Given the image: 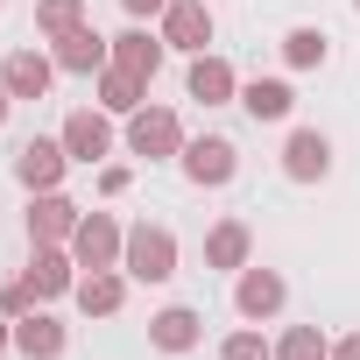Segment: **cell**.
<instances>
[{"instance_id":"obj_1","label":"cell","mask_w":360,"mask_h":360,"mask_svg":"<svg viewBox=\"0 0 360 360\" xmlns=\"http://www.w3.org/2000/svg\"><path fill=\"white\" fill-rule=\"evenodd\" d=\"M120 269L127 283H169L176 276V233L169 226H127V248H120Z\"/></svg>"},{"instance_id":"obj_2","label":"cell","mask_w":360,"mask_h":360,"mask_svg":"<svg viewBox=\"0 0 360 360\" xmlns=\"http://www.w3.org/2000/svg\"><path fill=\"white\" fill-rule=\"evenodd\" d=\"M57 141H64L71 162H106L113 155V113L106 106H78V113H64Z\"/></svg>"},{"instance_id":"obj_3","label":"cell","mask_w":360,"mask_h":360,"mask_svg":"<svg viewBox=\"0 0 360 360\" xmlns=\"http://www.w3.org/2000/svg\"><path fill=\"white\" fill-rule=\"evenodd\" d=\"M184 176L198 191H219V184H233V169H240V148L226 141V134H198V141H184Z\"/></svg>"},{"instance_id":"obj_4","label":"cell","mask_w":360,"mask_h":360,"mask_svg":"<svg viewBox=\"0 0 360 360\" xmlns=\"http://www.w3.org/2000/svg\"><path fill=\"white\" fill-rule=\"evenodd\" d=\"M127 148L148 155V162L184 155V120H176L169 106H141V113H127Z\"/></svg>"},{"instance_id":"obj_5","label":"cell","mask_w":360,"mask_h":360,"mask_svg":"<svg viewBox=\"0 0 360 360\" xmlns=\"http://www.w3.org/2000/svg\"><path fill=\"white\" fill-rule=\"evenodd\" d=\"M120 248H127V233H120V219H113V212H85V219H78V233H71L78 269H120Z\"/></svg>"},{"instance_id":"obj_6","label":"cell","mask_w":360,"mask_h":360,"mask_svg":"<svg viewBox=\"0 0 360 360\" xmlns=\"http://www.w3.org/2000/svg\"><path fill=\"white\" fill-rule=\"evenodd\" d=\"M78 219H85V212H78L64 191H36V198H29V240H36V248H71Z\"/></svg>"},{"instance_id":"obj_7","label":"cell","mask_w":360,"mask_h":360,"mask_svg":"<svg viewBox=\"0 0 360 360\" xmlns=\"http://www.w3.org/2000/svg\"><path fill=\"white\" fill-rule=\"evenodd\" d=\"M155 22H162L155 36H162L169 50H191V57H198V50L212 43V8H205V0H169Z\"/></svg>"},{"instance_id":"obj_8","label":"cell","mask_w":360,"mask_h":360,"mask_svg":"<svg viewBox=\"0 0 360 360\" xmlns=\"http://www.w3.org/2000/svg\"><path fill=\"white\" fill-rule=\"evenodd\" d=\"M50 57H57V71H71V78H99L106 64H113V43L85 22V29H71V36H57L50 43Z\"/></svg>"},{"instance_id":"obj_9","label":"cell","mask_w":360,"mask_h":360,"mask_svg":"<svg viewBox=\"0 0 360 360\" xmlns=\"http://www.w3.org/2000/svg\"><path fill=\"white\" fill-rule=\"evenodd\" d=\"M64 169H71V155H64V141H57V134H50V141L36 134V141H22V148H15V176H22L29 191H57V184H64Z\"/></svg>"},{"instance_id":"obj_10","label":"cell","mask_w":360,"mask_h":360,"mask_svg":"<svg viewBox=\"0 0 360 360\" xmlns=\"http://www.w3.org/2000/svg\"><path fill=\"white\" fill-rule=\"evenodd\" d=\"M283 297H290V283H283L276 269H255V262H248V269H240V283H233V311H240V318H255V325H262V318H276V311H283Z\"/></svg>"},{"instance_id":"obj_11","label":"cell","mask_w":360,"mask_h":360,"mask_svg":"<svg viewBox=\"0 0 360 360\" xmlns=\"http://www.w3.org/2000/svg\"><path fill=\"white\" fill-rule=\"evenodd\" d=\"M283 176H290V184H318V176H332V141L318 127H297L283 141Z\"/></svg>"},{"instance_id":"obj_12","label":"cell","mask_w":360,"mask_h":360,"mask_svg":"<svg viewBox=\"0 0 360 360\" xmlns=\"http://www.w3.org/2000/svg\"><path fill=\"white\" fill-rule=\"evenodd\" d=\"M22 276H29V290H36V297H71L85 269H78V255H71V248H36Z\"/></svg>"},{"instance_id":"obj_13","label":"cell","mask_w":360,"mask_h":360,"mask_svg":"<svg viewBox=\"0 0 360 360\" xmlns=\"http://www.w3.org/2000/svg\"><path fill=\"white\" fill-rule=\"evenodd\" d=\"M184 85H191V99H198V106H233V99H240L233 64H226V57H212V50H198V57H191V78H184Z\"/></svg>"},{"instance_id":"obj_14","label":"cell","mask_w":360,"mask_h":360,"mask_svg":"<svg viewBox=\"0 0 360 360\" xmlns=\"http://www.w3.org/2000/svg\"><path fill=\"white\" fill-rule=\"evenodd\" d=\"M198 339H205V318H198L191 304H169V311L148 318V346H155V353H191Z\"/></svg>"},{"instance_id":"obj_15","label":"cell","mask_w":360,"mask_h":360,"mask_svg":"<svg viewBox=\"0 0 360 360\" xmlns=\"http://www.w3.org/2000/svg\"><path fill=\"white\" fill-rule=\"evenodd\" d=\"M71 297H78V311H85V318H113V311L127 304V269H85Z\"/></svg>"},{"instance_id":"obj_16","label":"cell","mask_w":360,"mask_h":360,"mask_svg":"<svg viewBox=\"0 0 360 360\" xmlns=\"http://www.w3.org/2000/svg\"><path fill=\"white\" fill-rule=\"evenodd\" d=\"M50 78H57V57H43V50H15L8 64H0V85H8L15 99H43Z\"/></svg>"},{"instance_id":"obj_17","label":"cell","mask_w":360,"mask_h":360,"mask_svg":"<svg viewBox=\"0 0 360 360\" xmlns=\"http://www.w3.org/2000/svg\"><path fill=\"white\" fill-rule=\"evenodd\" d=\"M71 346V332L50 318V311H29V318H15V353L22 360H57Z\"/></svg>"},{"instance_id":"obj_18","label":"cell","mask_w":360,"mask_h":360,"mask_svg":"<svg viewBox=\"0 0 360 360\" xmlns=\"http://www.w3.org/2000/svg\"><path fill=\"white\" fill-rule=\"evenodd\" d=\"M248 255H255V233H248V219H219L212 233H205V269H248Z\"/></svg>"},{"instance_id":"obj_19","label":"cell","mask_w":360,"mask_h":360,"mask_svg":"<svg viewBox=\"0 0 360 360\" xmlns=\"http://www.w3.org/2000/svg\"><path fill=\"white\" fill-rule=\"evenodd\" d=\"M162 36H148V29H127V36H113V64L120 71H134V78H155L162 71Z\"/></svg>"},{"instance_id":"obj_20","label":"cell","mask_w":360,"mask_h":360,"mask_svg":"<svg viewBox=\"0 0 360 360\" xmlns=\"http://www.w3.org/2000/svg\"><path fill=\"white\" fill-rule=\"evenodd\" d=\"M99 106H106V113H120V120H127V113H141V106H148V78H134V71L106 64V71H99Z\"/></svg>"},{"instance_id":"obj_21","label":"cell","mask_w":360,"mask_h":360,"mask_svg":"<svg viewBox=\"0 0 360 360\" xmlns=\"http://www.w3.org/2000/svg\"><path fill=\"white\" fill-rule=\"evenodd\" d=\"M240 106H248V120H290L297 92L283 78H255V85H240Z\"/></svg>"},{"instance_id":"obj_22","label":"cell","mask_w":360,"mask_h":360,"mask_svg":"<svg viewBox=\"0 0 360 360\" xmlns=\"http://www.w3.org/2000/svg\"><path fill=\"white\" fill-rule=\"evenodd\" d=\"M276 360H332V339H325L318 325H290V332L276 339Z\"/></svg>"},{"instance_id":"obj_23","label":"cell","mask_w":360,"mask_h":360,"mask_svg":"<svg viewBox=\"0 0 360 360\" xmlns=\"http://www.w3.org/2000/svg\"><path fill=\"white\" fill-rule=\"evenodd\" d=\"M36 29L57 43V36H71V29H85V0H36Z\"/></svg>"},{"instance_id":"obj_24","label":"cell","mask_w":360,"mask_h":360,"mask_svg":"<svg viewBox=\"0 0 360 360\" xmlns=\"http://www.w3.org/2000/svg\"><path fill=\"white\" fill-rule=\"evenodd\" d=\"M283 64L290 71H318L325 64V29H290L283 36Z\"/></svg>"},{"instance_id":"obj_25","label":"cell","mask_w":360,"mask_h":360,"mask_svg":"<svg viewBox=\"0 0 360 360\" xmlns=\"http://www.w3.org/2000/svg\"><path fill=\"white\" fill-rule=\"evenodd\" d=\"M219 360H276V346H269L262 332H233V339L219 346Z\"/></svg>"},{"instance_id":"obj_26","label":"cell","mask_w":360,"mask_h":360,"mask_svg":"<svg viewBox=\"0 0 360 360\" xmlns=\"http://www.w3.org/2000/svg\"><path fill=\"white\" fill-rule=\"evenodd\" d=\"M36 304H43V297H36V290H29V276H15V283H8V290H0V318H29V311H36Z\"/></svg>"},{"instance_id":"obj_27","label":"cell","mask_w":360,"mask_h":360,"mask_svg":"<svg viewBox=\"0 0 360 360\" xmlns=\"http://www.w3.org/2000/svg\"><path fill=\"white\" fill-rule=\"evenodd\" d=\"M127 184H134V169H120V162H106V169H99V191H106V198H120Z\"/></svg>"},{"instance_id":"obj_28","label":"cell","mask_w":360,"mask_h":360,"mask_svg":"<svg viewBox=\"0 0 360 360\" xmlns=\"http://www.w3.org/2000/svg\"><path fill=\"white\" fill-rule=\"evenodd\" d=\"M120 8H127L134 22H148V15H162V8H169V0H120Z\"/></svg>"},{"instance_id":"obj_29","label":"cell","mask_w":360,"mask_h":360,"mask_svg":"<svg viewBox=\"0 0 360 360\" xmlns=\"http://www.w3.org/2000/svg\"><path fill=\"white\" fill-rule=\"evenodd\" d=\"M332 360H360V332H346V339H332Z\"/></svg>"},{"instance_id":"obj_30","label":"cell","mask_w":360,"mask_h":360,"mask_svg":"<svg viewBox=\"0 0 360 360\" xmlns=\"http://www.w3.org/2000/svg\"><path fill=\"white\" fill-rule=\"evenodd\" d=\"M15 346V318H0V353H8Z\"/></svg>"},{"instance_id":"obj_31","label":"cell","mask_w":360,"mask_h":360,"mask_svg":"<svg viewBox=\"0 0 360 360\" xmlns=\"http://www.w3.org/2000/svg\"><path fill=\"white\" fill-rule=\"evenodd\" d=\"M8 106H15V92H8V85H0V127H8Z\"/></svg>"},{"instance_id":"obj_32","label":"cell","mask_w":360,"mask_h":360,"mask_svg":"<svg viewBox=\"0 0 360 360\" xmlns=\"http://www.w3.org/2000/svg\"><path fill=\"white\" fill-rule=\"evenodd\" d=\"M353 8H360V0H353Z\"/></svg>"}]
</instances>
